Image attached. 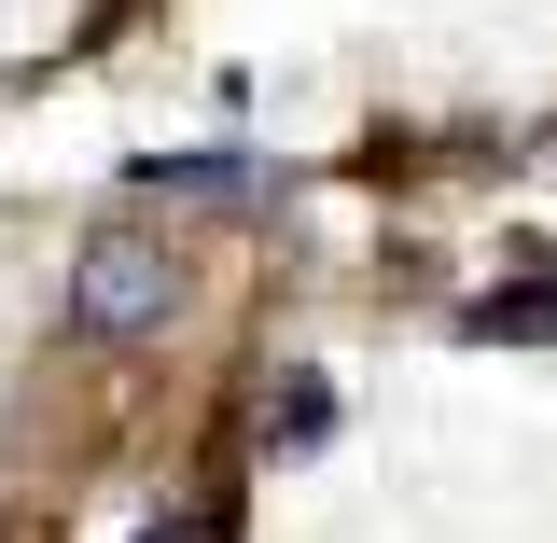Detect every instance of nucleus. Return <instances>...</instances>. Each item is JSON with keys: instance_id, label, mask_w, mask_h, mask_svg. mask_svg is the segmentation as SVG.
<instances>
[{"instance_id": "nucleus-1", "label": "nucleus", "mask_w": 557, "mask_h": 543, "mask_svg": "<svg viewBox=\"0 0 557 543\" xmlns=\"http://www.w3.org/2000/svg\"><path fill=\"white\" fill-rule=\"evenodd\" d=\"M168 307H182V266H168V237H139V223H98V237H84V266H70V335L126 348V335H168Z\"/></svg>"}, {"instance_id": "nucleus-2", "label": "nucleus", "mask_w": 557, "mask_h": 543, "mask_svg": "<svg viewBox=\"0 0 557 543\" xmlns=\"http://www.w3.org/2000/svg\"><path fill=\"white\" fill-rule=\"evenodd\" d=\"M126 182L168 209H251V153H139Z\"/></svg>"}, {"instance_id": "nucleus-3", "label": "nucleus", "mask_w": 557, "mask_h": 543, "mask_svg": "<svg viewBox=\"0 0 557 543\" xmlns=\"http://www.w3.org/2000/svg\"><path fill=\"white\" fill-rule=\"evenodd\" d=\"M474 335H557V279H530V293H487Z\"/></svg>"}, {"instance_id": "nucleus-4", "label": "nucleus", "mask_w": 557, "mask_h": 543, "mask_svg": "<svg viewBox=\"0 0 557 543\" xmlns=\"http://www.w3.org/2000/svg\"><path fill=\"white\" fill-rule=\"evenodd\" d=\"M139 543H223V516H168V530H139Z\"/></svg>"}]
</instances>
